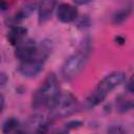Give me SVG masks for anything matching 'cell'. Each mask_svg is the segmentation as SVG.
<instances>
[{"mask_svg":"<svg viewBox=\"0 0 134 134\" xmlns=\"http://www.w3.org/2000/svg\"><path fill=\"white\" fill-rule=\"evenodd\" d=\"M60 93L59 82L54 73H49L39 89L32 96V107L35 109H40L42 107L49 108L54 99L58 97Z\"/></svg>","mask_w":134,"mask_h":134,"instance_id":"obj_1","label":"cell"},{"mask_svg":"<svg viewBox=\"0 0 134 134\" xmlns=\"http://www.w3.org/2000/svg\"><path fill=\"white\" fill-rule=\"evenodd\" d=\"M125 73L121 71H114L106 75L94 88L91 94L87 98V104L89 107H94L100 104L107 95L117 86H119L125 81Z\"/></svg>","mask_w":134,"mask_h":134,"instance_id":"obj_2","label":"cell"},{"mask_svg":"<svg viewBox=\"0 0 134 134\" xmlns=\"http://www.w3.org/2000/svg\"><path fill=\"white\" fill-rule=\"evenodd\" d=\"M76 107H77V100L74 95H72L69 92L59 93L58 97L48 108L50 110L49 120L66 117L72 114L76 110Z\"/></svg>","mask_w":134,"mask_h":134,"instance_id":"obj_3","label":"cell"},{"mask_svg":"<svg viewBox=\"0 0 134 134\" xmlns=\"http://www.w3.org/2000/svg\"><path fill=\"white\" fill-rule=\"evenodd\" d=\"M87 58H88V49L86 47L70 55L62 66L63 76L67 80H72L75 76H77L82 72L86 64Z\"/></svg>","mask_w":134,"mask_h":134,"instance_id":"obj_4","label":"cell"},{"mask_svg":"<svg viewBox=\"0 0 134 134\" xmlns=\"http://www.w3.org/2000/svg\"><path fill=\"white\" fill-rule=\"evenodd\" d=\"M47 55L48 48L45 46H39L37 54L27 61H22L18 67V71L24 76H36L43 69V65Z\"/></svg>","mask_w":134,"mask_h":134,"instance_id":"obj_5","label":"cell"},{"mask_svg":"<svg viewBox=\"0 0 134 134\" xmlns=\"http://www.w3.org/2000/svg\"><path fill=\"white\" fill-rule=\"evenodd\" d=\"M39 46L36 44L35 41L32 40H23L21 43L17 45L16 48V57L22 62V61H27L31 58H34L37 52H38Z\"/></svg>","mask_w":134,"mask_h":134,"instance_id":"obj_6","label":"cell"},{"mask_svg":"<svg viewBox=\"0 0 134 134\" xmlns=\"http://www.w3.org/2000/svg\"><path fill=\"white\" fill-rule=\"evenodd\" d=\"M57 17L61 22H72L77 17V9L68 3H62L57 8Z\"/></svg>","mask_w":134,"mask_h":134,"instance_id":"obj_7","label":"cell"},{"mask_svg":"<svg viewBox=\"0 0 134 134\" xmlns=\"http://www.w3.org/2000/svg\"><path fill=\"white\" fill-rule=\"evenodd\" d=\"M54 7H55V0H41L38 5L39 22L40 23L46 22L50 18Z\"/></svg>","mask_w":134,"mask_h":134,"instance_id":"obj_8","label":"cell"},{"mask_svg":"<svg viewBox=\"0 0 134 134\" xmlns=\"http://www.w3.org/2000/svg\"><path fill=\"white\" fill-rule=\"evenodd\" d=\"M26 34H27V29L25 27L14 26L7 32V40L12 45L17 46L19 43H21L23 40H25Z\"/></svg>","mask_w":134,"mask_h":134,"instance_id":"obj_9","label":"cell"},{"mask_svg":"<svg viewBox=\"0 0 134 134\" xmlns=\"http://www.w3.org/2000/svg\"><path fill=\"white\" fill-rule=\"evenodd\" d=\"M20 128V122L14 118V117H10L8 119L5 120V122L3 124V129L2 131L4 133H10V132H16L18 131V129Z\"/></svg>","mask_w":134,"mask_h":134,"instance_id":"obj_10","label":"cell"},{"mask_svg":"<svg viewBox=\"0 0 134 134\" xmlns=\"http://www.w3.org/2000/svg\"><path fill=\"white\" fill-rule=\"evenodd\" d=\"M16 0H0V10L1 12H5L7 9H9Z\"/></svg>","mask_w":134,"mask_h":134,"instance_id":"obj_11","label":"cell"},{"mask_svg":"<svg viewBox=\"0 0 134 134\" xmlns=\"http://www.w3.org/2000/svg\"><path fill=\"white\" fill-rule=\"evenodd\" d=\"M7 82V75L4 72H0V87L5 85Z\"/></svg>","mask_w":134,"mask_h":134,"instance_id":"obj_12","label":"cell"},{"mask_svg":"<svg viewBox=\"0 0 134 134\" xmlns=\"http://www.w3.org/2000/svg\"><path fill=\"white\" fill-rule=\"evenodd\" d=\"M132 85H133V84H132V77H131V79L129 80V82L127 83V89L129 90V92H130V93H132V92H133V88H132Z\"/></svg>","mask_w":134,"mask_h":134,"instance_id":"obj_13","label":"cell"},{"mask_svg":"<svg viewBox=\"0 0 134 134\" xmlns=\"http://www.w3.org/2000/svg\"><path fill=\"white\" fill-rule=\"evenodd\" d=\"M3 107H4V96L0 93V112L2 111Z\"/></svg>","mask_w":134,"mask_h":134,"instance_id":"obj_14","label":"cell"},{"mask_svg":"<svg viewBox=\"0 0 134 134\" xmlns=\"http://www.w3.org/2000/svg\"><path fill=\"white\" fill-rule=\"evenodd\" d=\"M81 1H83V2H86V3H88V2H90L91 0H81Z\"/></svg>","mask_w":134,"mask_h":134,"instance_id":"obj_15","label":"cell"},{"mask_svg":"<svg viewBox=\"0 0 134 134\" xmlns=\"http://www.w3.org/2000/svg\"><path fill=\"white\" fill-rule=\"evenodd\" d=\"M0 61H1V59H0Z\"/></svg>","mask_w":134,"mask_h":134,"instance_id":"obj_16","label":"cell"}]
</instances>
